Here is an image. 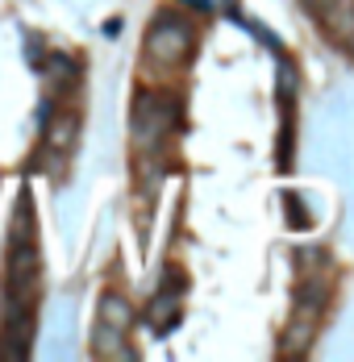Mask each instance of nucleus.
<instances>
[{"label":"nucleus","mask_w":354,"mask_h":362,"mask_svg":"<svg viewBox=\"0 0 354 362\" xmlns=\"http://www.w3.org/2000/svg\"><path fill=\"white\" fill-rule=\"evenodd\" d=\"M179 121V100L171 92H138L134 100V150L142 158L163 154V146L171 142V129Z\"/></svg>","instance_id":"obj_1"},{"label":"nucleus","mask_w":354,"mask_h":362,"mask_svg":"<svg viewBox=\"0 0 354 362\" xmlns=\"http://www.w3.org/2000/svg\"><path fill=\"white\" fill-rule=\"evenodd\" d=\"M192 25L179 17V13H163L154 17V25L146 30V42H142V54H146V67L159 75H171L179 71L188 59H192Z\"/></svg>","instance_id":"obj_2"},{"label":"nucleus","mask_w":354,"mask_h":362,"mask_svg":"<svg viewBox=\"0 0 354 362\" xmlns=\"http://www.w3.org/2000/svg\"><path fill=\"white\" fill-rule=\"evenodd\" d=\"M317 17L338 46H354V0H325Z\"/></svg>","instance_id":"obj_3"},{"label":"nucleus","mask_w":354,"mask_h":362,"mask_svg":"<svg viewBox=\"0 0 354 362\" xmlns=\"http://www.w3.org/2000/svg\"><path fill=\"white\" fill-rule=\"evenodd\" d=\"M101 325H113V329H130L134 325V308H130L125 296H117V291L101 296Z\"/></svg>","instance_id":"obj_4"},{"label":"nucleus","mask_w":354,"mask_h":362,"mask_svg":"<svg viewBox=\"0 0 354 362\" xmlns=\"http://www.w3.org/2000/svg\"><path fill=\"white\" fill-rule=\"evenodd\" d=\"M75 112H55L50 117V125H46V146L50 150H71V142H75Z\"/></svg>","instance_id":"obj_5"},{"label":"nucleus","mask_w":354,"mask_h":362,"mask_svg":"<svg viewBox=\"0 0 354 362\" xmlns=\"http://www.w3.org/2000/svg\"><path fill=\"white\" fill-rule=\"evenodd\" d=\"M121 341H125V329L96 325V354H101V358H134V350L121 346Z\"/></svg>","instance_id":"obj_6"},{"label":"nucleus","mask_w":354,"mask_h":362,"mask_svg":"<svg viewBox=\"0 0 354 362\" xmlns=\"http://www.w3.org/2000/svg\"><path fill=\"white\" fill-rule=\"evenodd\" d=\"M167 313H176V300H167V296H159L154 304H150V313H146V321L154 329H167Z\"/></svg>","instance_id":"obj_7"},{"label":"nucleus","mask_w":354,"mask_h":362,"mask_svg":"<svg viewBox=\"0 0 354 362\" xmlns=\"http://www.w3.org/2000/svg\"><path fill=\"white\" fill-rule=\"evenodd\" d=\"M321 4H325V0H309V8H313V13H317Z\"/></svg>","instance_id":"obj_8"},{"label":"nucleus","mask_w":354,"mask_h":362,"mask_svg":"<svg viewBox=\"0 0 354 362\" xmlns=\"http://www.w3.org/2000/svg\"><path fill=\"white\" fill-rule=\"evenodd\" d=\"M350 50H354V46H350Z\"/></svg>","instance_id":"obj_9"}]
</instances>
